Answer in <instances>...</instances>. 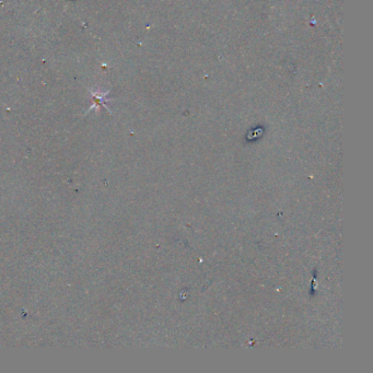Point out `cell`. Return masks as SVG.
Listing matches in <instances>:
<instances>
[{"instance_id": "obj_1", "label": "cell", "mask_w": 373, "mask_h": 373, "mask_svg": "<svg viewBox=\"0 0 373 373\" xmlns=\"http://www.w3.org/2000/svg\"><path fill=\"white\" fill-rule=\"evenodd\" d=\"M91 94H92V98L94 100V103H93V106L91 107V109H93V107H99L103 102H105L106 93H103L102 94V93H100V92H91Z\"/></svg>"}]
</instances>
